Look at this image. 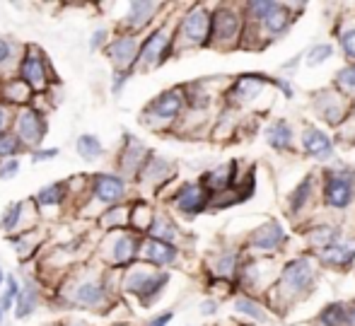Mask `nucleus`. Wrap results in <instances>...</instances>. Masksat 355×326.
<instances>
[{"label": "nucleus", "mask_w": 355, "mask_h": 326, "mask_svg": "<svg viewBox=\"0 0 355 326\" xmlns=\"http://www.w3.org/2000/svg\"><path fill=\"white\" fill-rule=\"evenodd\" d=\"M210 37V15L203 8L191 10L181 22V39L191 46H201Z\"/></svg>", "instance_id": "f257e3e1"}, {"label": "nucleus", "mask_w": 355, "mask_h": 326, "mask_svg": "<svg viewBox=\"0 0 355 326\" xmlns=\"http://www.w3.org/2000/svg\"><path fill=\"white\" fill-rule=\"evenodd\" d=\"M165 283H167V274H147V271H131L126 278V288L131 293L140 295L145 303H150L155 295H160Z\"/></svg>", "instance_id": "f03ea898"}, {"label": "nucleus", "mask_w": 355, "mask_h": 326, "mask_svg": "<svg viewBox=\"0 0 355 326\" xmlns=\"http://www.w3.org/2000/svg\"><path fill=\"white\" fill-rule=\"evenodd\" d=\"M19 80L27 82L32 90H44L48 80V70H46V61L37 48H29V53L24 56V61L19 63Z\"/></svg>", "instance_id": "7ed1b4c3"}, {"label": "nucleus", "mask_w": 355, "mask_h": 326, "mask_svg": "<svg viewBox=\"0 0 355 326\" xmlns=\"http://www.w3.org/2000/svg\"><path fill=\"white\" fill-rule=\"evenodd\" d=\"M15 126H17V138L22 145H37L42 143V138L46 133H44V121L42 116L37 114L34 109H22L17 114V119H15Z\"/></svg>", "instance_id": "20e7f679"}, {"label": "nucleus", "mask_w": 355, "mask_h": 326, "mask_svg": "<svg viewBox=\"0 0 355 326\" xmlns=\"http://www.w3.org/2000/svg\"><path fill=\"white\" fill-rule=\"evenodd\" d=\"M312 278H314L312 264L307 259H295L283 271V288L288 293H300V290H304L312 283Z\"/></svg>", "instance_id": "39448f33"}, {"label": "nucleus", "mask_w": 355, "mask_h": 326, "mask_svg": "<svg viewBox=\"0 0 355 326\" xmlns=\"http://www.w3.org/2000/svg\"><path fill=\"white\" fill-rule=\"evenodd\" d=\"M167 46H170V34H167V29H157V32L143 44L140 51H138L136 63H143V66H157V63L165 61Z\"/></svg>", "instance_id": "423d86ee"}, {"label": "nucleus", "mask_w": 355, "mask_h": 326, "mask_svg": "<svg viewBox=\"0 0 355 326\" xmlns=\"http://www.w3.org/2000/svg\"><path fill=\"white\" fill-rule=\"evenodd\" d=\"M92 191H95V198L102 203H116L123 198L126 193V184H123L121 177L116 174H97L92 179Z\"/></svg>", "instance_id": "0eeeda50"}, {"label": "nucleus", "mask_w": 355, "mask_h": 326, "mask_svg": "<svg viewBox=\"0 0 355 326\" xmlns=\"http://www.w3.org/2000/svg\"><path fill=\"white\" fill-rule=\"evenodd\" d=\"M327 201L336 208H346L353 201V174L338 172L327 182Z\"/></svg>", "instance_id": "6e6552de"}, {"label": "nucleus", "mask_w": 355, "mask_h": 326, "mask_svg": "<svg viewBox=\"0 0 355 326\" xmlns=\"http://www.w3.org/2000/svg\"><path fill=\"white\" fill-rule=\"evenodd\" d=\"M73 303L85 305V307H102L107 303V290L100 280L85 278L73 288Z\"/></svg>", "instance_id": "1a4fd4ad"}, {"label": "nucleus", "mask_w": 355, "mask_h": 326, "mask_svg": "<svg viewBox=\"0 0 355 326\" xmlns=\"http://www.w3.org/2000/svg\"><path fill=\"white\" fill-rule=\"evenodd\" d=\"M109 58L118 70H126L138 58V41L136 37H118L109 44Z\"/></svg>", "instance_id": "9d476101"}, {"label": "nucleus", "mask_w": 355, "mask_h": 326, "mask_svg": "<svg viewBox=\"0 0 355 326\" xmlns=\"http://www.w3.org/2000/svg\"><path fill=\"white\" fill-rule=\"evenodd\" d=\"M206 203H208V191L201 186H196V184H189V186H184L179 191V196H176V206H179V211L184 213H201L206 208Z\"/></svg>", "instance_id": "9b49d317"}, {"label": "nucleus", "mask_w": 355, "mask_h": 326, "mask_svg": "<svg viewBox=\"0 0 355 326\" xmlns=\"http://www.w3.org/2000/svg\"><path fill=\"white\" fill-rule=\"evenodd\" d=\"M143 256L155 266H167L176 259V249L170 245V242L147 240L145 245H143Z\"/></svg>", "instance_id": "f8f14e48"}, {"label": "nucleus", "mask_w": 355, "mask_h": 326, "mask_svg": "<svg viewBox=\"0 0 355 326\" xmlns=\"http://www.w3.org/2000/svg\"><path fill=\"white\" fill-rule=\"evenodd\" d=\"M181 109V95L179 92H165L150 104L147 114H152L155 119H174Z\"/></svg>", "instance_id": "ddd939ff"}, {"label": "nucleus", "mask_w": 355, "mask_h": 326, "mask_svg": "<svg viewBox=\"0 0 355 326\" xmlns=\"http://www.w3.org/2000/svg\"><path fill=\"white\" fill-rule=\"evenodd\" d=\"M239 29V17L230 10H220L215 17H210V34L218 39H230Z\"/></svg>", "instance_id": "4468645a"}, {"label": "nucleus", "mask_w": 355, "mask_h": 326, "mask_svg": "<svg viewBox=\"0 0 355 326\" xmlns=\"http://www.w3.org/2000/svg\"><path fill=\"white\" fill-rule=\"evenodd\" d=\"M138 254V242L131 235H116L111 240V261L118 266L128 264Z\"/></svg>", "instance_id": "2eb2a0df"}, {"label": "nucleus", "mask_w": 355, "mask_h": 326, "mask_svg": "<svg viewBox=\"0 0 355 326\" xmlns=\"http://www.w3.org/2000/svg\"><path fill=\"white\" fill-rule=\"evenodd\" d=\"M160 8L157 3H131L128 5V15H126V24L131 29H140L145 27L147 22L152 19V15H155V10Z\"/></svg>", "instance_id": "dca6fc26"}, {"label": "nucleus", "mask_w": 355, "mask_h": 326, "mask_svg": "<svg viewBox=\"0 0 355 326\" xmlns=\"http://www.w3.org/2000/svg\"><path fill=\"white\" fill-rule=\"evenodd\" d=\"M304 148H307L309 153H312L314 157H319V160L331 157V153H334L331 140H329L322 131H314V128H309L307 133H304Z\"/></svg>", "instance_id": "f3484780"}, {"label": "nucleus", "mask_w": 355, "mask_h": 326, "mask_svg": "<svg viewBox=\"0 0 355 326\" xmlns=\"http://www.w3.org/2000/svg\"><path fill=\"white\" fill-rule=\"evenodd\" d=\"M283 230H280V225H268V227H261V230H256V235L251 237V245L256 247V249H264V251H271L275 249V247L283 242Z\"/></svg>", "instance_id": "a211bd4d"}, {"label": "nucleus", "mask_w": 355, "mask_h": 326, "mask_svg": "<svg viewBox=\"0 0 355 326\" xmlns=\"http://www.w3.org/2000/svg\"><path fill=\"white\" fill-rule=\"evenodd\" d=\"M355 259V245H331L322 251V261L334 266H343V264H351Z\"/></svg>", "instance_id": "6ab92c4d"}, {"label": "nucleus", "mask_w": 355, "mask_h": 326, "mask_svg": "<svg viewBox=\"0 0 355 326\" xmlns=\"http://www.w3.org/2000/svg\"><path fill=\"white\" fill-rule=\"evenodd\" d=\"M15 300H17V309H15V317H17V319H27L29 314H32L34 309H37L39 293H37V288H34V285L29 283L27 288L19 290V295Z\"/></svg>", "instance_id": "aec40b11"}, {"label": "nucleus", "mask_w": 355, "mask_h": 326, "mask_svg": "<svg viewBox=\"0 0 355 326\" xmlns=\"http://www.w3.org/2000/svg\"><path fill=\"white\" fill-rule=\"evenodd\" d=\"M3 95L8 97L10 102L24 104V102H29V97H32V87H29L24 80H19V77H15V80H10L3 85Z\"/></svg>", "instance_id": "412c9836"}, {"label": "nucleus", "mask_w": 355, "mask_h": 326, "mask_svg": "<svg viewBox=\"0 0 355 326\" xmlns=\"http://www.w3.org/2000/svg\"><path fill=\"white\" fill-rule=\"evenodd\" d=\"M75 148H78V153H80V157L87 160V162L102 157V150H104V148H102V143H100V138H95V135H90V133L80 135V138H78V143H75Z\"/></svg>", "instance_id": "4be33fe9"}, {"label": "nucleus", "mask_w": 355, "mask_h": 326, "mask_svg": "<svg viewBox=\"0 0 355 326\" xmlns=\"http://www.w3.org/2000/svg\"><path fill=\"white\" fill-rule=\"evenodd\" d=\"M290 140H293V133H290V126L285 124V121H275L268 128V143L273 145L275 150L290 148Z\"/></svg>", "instance_id": "5701e85b"}, {"label": "nucleus", "mask_w": 355, "mask_h": 326, "mask_svg": "<svg viewBox=\"0 0 355 326\" xmlns=\"http://www.w3.org/2000/svg\"><path fill=\"white\" fill-rule=\"evenodd\" d=\"M24 206H27V203H12V206L5 211V215L0 218V227H3L5 232H12V230H17V227L22 225Z\"/></svg>", "instance_id": "b1692460"}, {"label": "nucleus", "mask_w": 355, "mask_h": 326, "mask_svg": "<svg viewBox=\"0 0 355 326\" xmlns=\"http://www.w3.org/2000/svg\"><path fill=\"white\" fill-rule=\"evenodd\" d=\"M63 196H66V186L63 184H51V186L42 189L37 193V203L39 206H58L63 201Z\"/></svg>", "instance_id": "393cba45"}, {"label": "nucleus", "mask_w": 355, "mask_h": 326, "mask_svg": "<svg viewBox=\"0 0 355 326\" xmlns=\"http://www.w3.org/2000/svg\"><path fill=\"white\" fill-rule=\"evenodd\" d=\"M264 19H266L268 32H273V34L283 32V29L288 27V12H285V8H280V5H273Z\"/></svg>", "instance_id": "a878e982"}, {"label": "nucleus", "mask_w": 355, "mask_h": 326, "mask_svg": "<svg viewBox=\"0 0 355 326\" xmlns=\"http://www.w3.org/2000/svg\"><path fill=\"white\" fill-rule=\"evenodd\" d=\"M150 235L152 240H160V242H170L174 240V225H172L170 220H165V218H155L150 225Z\"/></svg>", "instance_id": "bb28decb"}, {"label": "nucleus", "mask_w": 355, "mask_h": 326, "mask_svg": "<svg viewBox=\"0 0 355 326\" xmlns=\"http://www.w3.org/2000/svg\"><path fill=\"white\" fill-rule=\"evenodd\" d=\"M152 220H155V215H152V211L147 206H136L131 211V225L136 227V230H150V225H152Z\"/></svg>", "instance_id": "cd10ccee"}, {"label": "nucleus", "mask_w": 355, "mask_h": 326, "mask_svg": "<svg viewBox=\"0 0 355 326\" xmlns=\"http://www.w3.org/2000/svg\"><path fill=\"white\" fill-rule=\"evenodd\" d=\"M22 143L15 133H3L0 135V157H8V160H15V155L19 153Z\"/></svg>", "instance_id": "c85d7f7f"}, {"label": "nucleus", "mask_w": 355, "mask_h": 326, "mask_svg": "<svg viewBox=\"0 0 355 326\" xmlns=\"http://www.w3.org/2000/svg\"><path fill=\"white\" fill-rule=\"evenodd\" d=\"M343 322H346V307L343 305H329L322 312L324 326H341Z\"/></svg>", "instance_id": "c756f323"}, {"label": "nucleus", "mask_w": 355, "mask_h": 326, "mask_svg": "<svg viewBox=\"0 0 355 326\" xmlns=\"http://www.w3.org/2000/svg\"><path fill=\"white\" fill-rule=\"evenodd\" d=\"M230 179H233V164H228V167H220V169H215L213 174H210L206 182H208V186L210 189H225L230 184Z\"/></svg>", "instance_id": "7c9ffc66"}, {"label": "nucleus", "mask_w": 355, "mask_h": 326, "mask_svg": "<svg viewBox=\"0 0 355 326\" xmlns=\"http://www.w3.org/2000/svg\"><path fill=\"white\" fill-rule=\"evenodd\" d=\"M334 240H336V230H331V227H319L312 235V245L319 247L322 251L327 249V247H331Z\"/></svg>", "instance_id": "2f4dec72"}, {"label": "nucleus", "mask_w": 355, "mask_h": 326, "mask_svg": "<svg viewBox=\"0 0 355 326\" xmlns=\"http://www.w3.org/2000/svg\"><path fill=\"white\" fill-rule=\"evenodd\" d=\"M334 53V48L329 46V44H324V46H314L312 51H309V58H307V66H319L322 61H327L329 56Z\"/></svg>", "instance_id": "473e14b6"}, {"label": "nucleus", "mask_w": 355, "mask_h": 326, "mask_svg": "<svg viewBox=\"0 0 355 326\" xmlns=\"http://www.w3.org/2000/svg\"><path fill=\"white\" fill-rule=\"evenodd\" d=\"M237 312H244V314H251V317H256V319H264V312L259 309V305L251 303V300H246V298L237 300Z\"/></svg>", "instance_id": "72a5a7b5"}, {"label": "nucleus", "mask_w": 355, "mask_h": 326, "mask_svg": "<svg viewBox=\"0 0 355 326\" xmlns=\"http://www.w3.org/2000/svg\"><path fill=\"white\" fill-rule=\"evenodd\" d=\"M338 85H341L343 90H353L355 92V66L338 73Z\"/></svg>", "instance_id": "f704fd0d"}, {"label": "nucleus", "mask_w": 355, "mask_h": 326, "mask_svg": "<svg viewBox=\"0 0 355 326\" xmlns=\"http://www.w3.org/2000/svg\"><path fill=\"white\" fill-rule=\"evenodd\" d=\"M17 172H19L17 160H5V162L0 164V179H12V177H17Z\"/></svg>", "instance_id": "c9c22d12"}, {"label": "nucleus", "mask_w": 355, "mask_h": 326, "mask_svg": "<svg viewBox=\"0 0 355 326\" xmlns=\"http://www.w3.org/2000/svg\"><path fill=\"white\" fill-rule=\"evenodd\" d=\"M273 5L275 3H246V10L251 12V17H266Z\"/></svg>", "instance_id": "e433bc0d"}, {"label": "nucleus", "mask_w": 355, "mask_h": 326, "mask_svg": "<svg viewBox=\"0 0 355 326\" xmlns=\"http://www.w3.org/2000/svg\"><path fill=\"white\" fill-rule=\"evenodd\" d=\"M309 186H312V179H304L302 186H300V189H298V193H295V196H293V208H300V203L307 201V196H309Z\"/></svg>", "instance_id": "4c0bfd02"}, {"label": "nucleus", "mask_w": 355, "mask_h": 326, "mask_svg": "<svg viewBox=\"0 0 355 326\" xmlns=\"http://www.w3.org/2000/svg\"><path fill=\"white\" fill-rule=\"evenodd\" d=\"M341 44H343V51H346L351 58H355V32H346V34H343Z\"/></svg>", "instance_id": "58836bf2"}, {"label": "nucleus", "mask_w": 355, "mask_h": 326, "mask_svg": "<svg viewBox=\"0 0 355 326\" xmlns=\"http://www.w3.org/2000/svg\"><path fill=\"white\" fill-rule=\"evenodd\" d=\"M58 155V150L56 148H48V150H37V153L32 155V160L34 162H42V160H53Z\"/></svg>", "instance_id": "ea45409f"}, {"label": "nucleus", "mask_w": 355, "mask_h": 326, "mask_svg": "<svg viewBox=\"0 0 355 326\" xmlns=\"http://www.w3.org/2000/svg\"><path fill=\"white\" fill-rule=\"evenodd\" d=\"M10 56H12V46H10L8 39H0V63H5Z\"/></svg>", "instance_id": "a19ab883"}, {"label": "nucleus", "mask_w": 355, "mask_h": 326, "mask_svg": "<svg viewBox=\"0 0 355 326\" xmlns=\"http://www.w3.org/2000/svg\"><path fill=\"white\" fill-rule=\"evenodd\" d=\"M170 322H172V312H162L160 317H155L147 326H167Z\"/></svg>", "instance_id": "79ce46f5"}, {"label": "nucleus", "mask_w": 355, "mask_h": 326, "mask_svg": "<svg viewBox=\"0 0 355 326\" xmlns=\"http://www.w3.org/2000/svg\"><path fill=\"white\" fill-rule=\"evenodd\" d=\"M104 37H107V29H100V32H95V34H92V41H90V46H92V48L102 46V44H104Z\"/></svg>", "instance_id": "37998d69"}, {"label": "nucleus", "mask_w": 355, "mask_h": 326, "mask_svg": "<svg viewBox=\"0 0 355 326\" xmlns=\"http://www.w3.org/2000/svg\"><path fill=\"white\" fill-rule=\"evenodd\" d=\"M8 121H10V111L5 109V106H0V135L5 133V126H8Z\"/></svg>", "instance_id": "c03bdc74"}, {"label": "nucleus", "mask_w": 355, "mask_h": 326, "mask_svg": "<svg viewBox=\"0 0 355 326\" xmlns=\"http://www.w3.org/2000/svg\"><path fill=\"white\" fill-rule=\"evenodd\" d=\"M233 264H235V256H228V259L220 261V274H230V271H233Z\"/></svg>", "instance_id": "a18cd8bd"}, {"label": "nucleus", "mask_w": 355, "mask_h": 326, "mask_svg": "<svg viewBox=\"0 0 355 326\" xmlns=\"http://www.w3.org/2000/svg\"><path fill=\"white\" fill-rule=\"evenodd\" d=\"M201 312H203V314H213V312H215V303H203Z\"/></svg>", "instance_id": "49530a36"}, {"label": "nucleus", "mask_w": 355, "mask_h": 326, "mask_svg": "<svg viewBox=\"0 0 355 326\" xmlns=\"http://www.w3.org/2000/svg\"><path fill=\"white\" fill-rule=\"evenodd\" d=\"M346 322H348V324H351V326H355V307L351 309V312H348V314H346Z\"/></svg>", "instance_id": "de8ad7c7"}, {"label": "nucleus", "mask_w": 355, "mask_h": 326, "mask_svg": "<svg viewBox=\"0 0 355 326\" xmlns=\"http://www.w3.org/2000/svg\"><path fill=\"white\" fill-rule=\"evenodd\" d=\"M3 280H5V274H3V269H0V285H3Z\"/></svg>", "instance_id": "09e8293b"}, {"label": "nucleus", "mask_w": 355, "mask_h": 326, "mask_svg": "<svg viewBox=\"0 0 355 326\" xmlns=\"http://www.w3.org/2000/svg\"><path fill=\"white\" fill-rule=\"evenodd\" d=\"M3 314H5V312H3V309H0V319H3Z\"/></svg>", "instance_id": "8fccbe9b"}]
</instances>
